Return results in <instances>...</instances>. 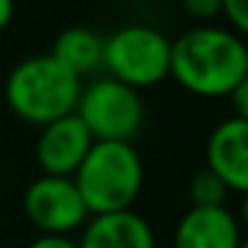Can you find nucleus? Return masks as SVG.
Here are the masks:
<instances>
[{
	"label": "nucleus",
	"mask_w": 248,
	"mask_h": 248,
	"mask_svg": "<svg viewBox=\"0 0 248 248\" xmlns=\"http://www.w3.org/2000/svg\"><path fill=\"white\" fill-rule=\"evenodd\" d=\"M168 75L195 96H230L248 80V48L232 30L198 27L171 40Z\"/></svg>",
	"instance_id": "nucleus-1"
},
{
	"label": "nucleus",
	"mask_w": 248,
	"mask_h": 248,
	"mask_svg": "<svg viewBox=\"0 0 248 248\" xmlns=\"http://www.w3.org/2000/svg\"><path fill=\"white\" fill-rule=\"evenodd\" d=\"M86 211L93 216L131 211L141 192L144 168L128 141H93L88 155L72 173Z\"/></svg>",
	"instance_id": "nucleus-2"
},
{
	"label": "nucleus",
	"mask_w": 248,
	"mask_h": 248,
	"mask_svg": "<svg viewBox=\"0 0 248 248\" xmlns=\"http://www.w3.org/2000/svg\"><path fill=\"white\" fill-rule=\"evenodd\" d=\"M80 80L64 70L51 54L19 62L6 78V102L22 120L48 125L75 112Z\"/></svg>",
	"instance_id": "nucleus-3"
},
{
	"label": "nucleus",
	"mask_w": 248,
	"mask_h": 248,
	"mask_svg": "<svg viewBox=\"0 0 248 248\" xmlns=\"http://www.w3.org/2000/svg\"><path fill=\"white\" fill-rule=\"evenodd\" d=\"M102 67L107 78L134 88H150L168 78L171 67V40L155 27L128 24L104 40Z\"/></svg>",
	"instance_id": "nucleus-4"
},
{
	"label": "nucleus",
	"mask_w": 248,
	"mask_h": 248,
	"mask_svg": "<svg viewBox=\"0 0 248 248\" xmlns=\"http://www.w3.org/2000/svg\"><path fill=\"white\" fill-rule=\"evenodd\" d=\"M75 115L88 128L93 141H128L139 134L144 123V102L139 91L112 80L99 78L91 86L80 88Z\"/></svg>",
	"instance_id": "nucleus-5"
},
{
	"label": "nucleus",
	"mask_w": 248,
	"mask_h": 248,
	"mask_svg": "<svg viewBox=\"0 0 248 248\" xmlns=\"http://www.w3.org/2000/svg\"><path fill=\"white\" fill-rule=\"evenodd\" d=\"M27 219L43 235H70L86 224L88 211L70 176H40L24 192Z\"/></svg>",
	"instance_id": "nucleus-6"
},
{
	"label": "nucleus",
	"mask_w": 248,
	"mask_h": 248,
	"mask_svg": "<svg viewBox=\"0 0 248 248\" xmlns=\"http://www.w3.org/2000/svg\"><path fill=\"white\" fill-rule=\"evenodd\" d=\"M91 144H93L91 134H88V128L80 123V118L75 112L43 125L38 136V147H35L43 176L72 179V173L78 171L83 157L88 155Z\"/></svg>",
	"instance_id": "nucleus-7"
},
{
	"label": "nucleus",
	"mask_w": 248,
	"mask_h": 248,
	"mask_svg": "<svg viewBox=\"0 0 248 248\" xmlns=\"http://www.w3.org/2000/svg\"><path fill=\"white\" fill-rule=\"evenodd\" d=\"M205 163L214 176L221 179L230 192L248 189V120L227 118L214 128L205 147Z\"/></svg>",
	"instance_id": "nucleus-8"
},
{
	"label": "nucleus",
	"mask_w": 248,
	"mask_h": 248,
	"mask_svg": "<svg viewBox=\"0 0 248 248\" xmlns=\"http://www.w3.org/2000/svg\"><path fill=\"white\" fill-rule=\"evenodd\" d=\"M240 224L227 205L189 208L173 232V248H240Z\"/></svg>",
	"instance_id": "nucleus-9"
},
{
	"label": "nucleus",
	"mask_w": 248,
	"mask_h": 248,
	"mask_svg": "<svg viewBox=\"0 0 248 248\" xmlns=\"http://www.w3.org/2000/svg\"><path fill=\"white\" fill-rule=\"evenodd\" d=\"M78 248H155V232L136 211L102 214L83 224Z\"/></svg>",
	"instance_id": "nucleus-10"
},
{
	"label": "nucleus",
	"mask_w": 248,
	"mask_h": 248,
	"mask_svg": "<svg viewBox=\"0 0 248 248\" xmlns=\"http://www.w3.org/2000/svg\"><path fill=\"white\" fill-rule=\"evenodd\" d=\"M102 54L104 40L88 27H67L54 40V48H51V56L78 80L102 67Z\"/></svg>",
	"instance_id": "nucleus-11"
},
{
	"label": "nucleus",
	"mask_w": 248,
	"mask_h": 248,
	"mask_svg": "<svg viewBox=\"0 0 248 248\" xmlns=\"http://www.w3.org/2000/svg\"><path fill=\"white\" fill-rule=\"evenodd\" d=\"M230 189L221 184L219 176L203 168L192 176L189 184V198H192V208H216V205H224V198Z\"/></svg>",
	"instance_id": "nucleus-12"
},
{
	"label": "nucleus",
	"mask_w": 248,
	"mask_h": 248,
	"mask_svg": "<svg viewBox=\"0 0 248 248\" xmlns=\"http://www.w3.org/2000/svg\"><path fill=\"white\" fill-rule=\"evenodd\" d=\"M221 14H227V22L237 35L248 30V0H221Z\"/></svg>",
	"instance_id": "nucleus-13"
},
{
	"label": "nucleus",
	"mask_w": 248,
	"mask_h": 248,
	"mask_svg": "<svg viewBox=\"0 0 248 248\" xmlns=\"http://www.w3.org/2000/svg\"><path fill=\"white\" fill-rule=\"evenodd\" d=\"M182 6L195 19H214L221 14V0H182Z\"/></svg>",
	"instance_id": "nucleus-14"
},
{
	"label": "nucleus",
	"mask_w": 248,
	"mask_h": 248,
	"mask_svg": "<svg viewBox=\"0 0 248 248\" xmlns=\"http://www.w3.org/2000/svg\"><path fill=\"white\" fill-rule=\"evenodd\" d=\"M230 99H232V107H235V118L248 120V80L240 83V86L230 93Z\"/></svg>",
	"instance_id": "nucleus-15"
},
{
	"label": "nucleus",
	"mask_w": 248,
	"mask_h": 248,
	"mask_svg": "<svg viewBox=\"0 0 248 248\" xmlns=\"http://www.w3.org/2000/svg\"><path fill=\"white\" fill-rule=\"evenodd\" d=\"M30 248H78V243L64 235H40L38 240L30 243Z\"/></svg>",
	"instance_id": "nucleus-16"
},
{
	"label": "nucleus",
	"mask_w": 248,
	"mask_h": 248,
	"mask_svg": "<svg viewBox=\"0 0 248 248\" xmlns=\"http://www.w3.org/2000/svg\"><path fill=\"white\" fill-rule=\"evenodd\" d=\"M14 11H16V3H14V0H0V32L11 24Z\"/></svg>",
	"instance_id": "nucleus-17"
},
{
	"label": "nucleus",
	"mask_w": 248,
	"mask_h": 248,
	"mask_svg": "<svg viewBox=\"0 0 248 248\" xmlns=\"http://www.w3.org/2000/svg\"><path fill=\"white\" fill-rule=\"evenodd\" d=\"M240 248H248V246H246V243H243V246H240Z\"/></svg>",
	"instance_id": "nucleus-18"
}]
</instances>
